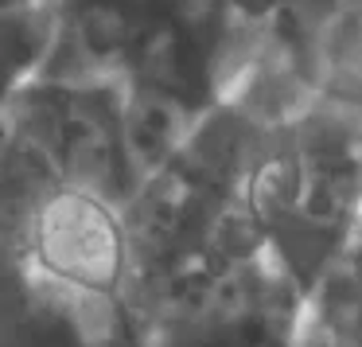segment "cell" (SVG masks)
<instances>
[{"mask_svg": "<svg viewBox=\"0 0 362 347\" xmlns=\"http://www.w3.org/2000/svg\"><path fill=\"white\" fill-rule=\"evenodd\" d=\"M242 86L253 125L238 207L257 250L312 300L362 222V125L320 102L292 63L257 67Z\"/></svg>", "mask_w": 362, "mask_h": 347, "instance_id": "cell-1", "label": "cell"}, {"mask_svg": "<svg viewBox=\"0 0 362 347\" xmlns=\"http://www.w3.org/2000/svg\"><path fill=\"white\" fill-rule=\"evenodd\" d=\"M136 331L141 347H304L308 297L250 246L152 300Z\"/></svg>", "mask_w": 362, "mask_h": 347, "instance_id": "cell-2", "label": "cell"}, {"mask_svg": "<svg viewBox=\"0 0 362 347\" xmlns=\"http://www.w3.org/2000/svg\"><path fill=\"white\" fill-rule=\"evenodd\" d=\"M133 331L0 246V347H117Z\"/></svg>", "mask_w": 362, "mask_h": 347, "instance_id": "cell-3", "label": "cell"}, {"mask_svg": "<svg viewBox=\"0 0 362 347\" xmlns=\"http://www.w3.org/2000/svg\"><path fill=\"white\" fill-rule=\"evenodd\" d=\"M296 79L362 125V0H327L300 24Z\"/></svg>", "mask_w": 362, "mask_h": 347, "instance_id": "cell-4", "label": "cell"}, {"mask_svg": "<svg viewBox=\"0 0 362 347\" xmlns=\"http://www.w3.org/2000/svg\"><path fill=\"white\" fill-rule=\"evenodd\" d=\"M308 324L327 347H362V289L323 281L308 300Z\"/></svg>", "mask_w": 362, "mask_h": 347, "instance_id": "cell-5", "label": "cell"}, {"mask_svg": "<svg viewBox=\"0 0 362 347\" xmlns=\"http://www.w3.org/2000/svg\"><path fill=\"white\" fill-rule=\"evenodd\" d=\"M51 0H0V24H20V20H35Z\"/></svg>", "mask_w": 362, "mask_h": 347, "instance_id": "cell-6", "label": "cell"}, {"mask_svg": "<svg viewBox=\"0 0 362 347\" xmlns=\"http://www.w3.org/2000/svg\"><path fill=\"white\" fill-rule=\"evenodd\" d=\"M269 4H284V0H269ZM323 4H327V0H300V12H315V8H323Z\"/></svg>", "mask_w": 362, "mask_h": 347, "instance_id": "cell-7", "label": "cell"}, {"mask_svg": "<svg viewBox=\"0 0 362 347\" xmlns=\"http://www.w3.org/2000/svg\"><path fill=\"white\" fill-rule=\"evenodd\" d=\"M304 347H327V343H323V339L312 331V324H308V343H304Z\"/></svg>", "mask_w": 362, "mask_h": 347, "instance_id": "cell-8", "label": "cell"}]
</instances>
